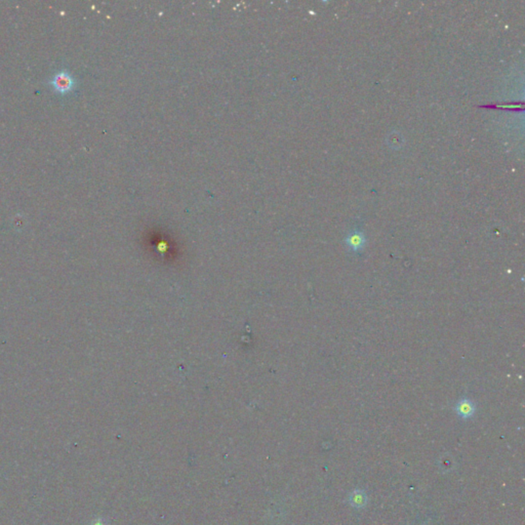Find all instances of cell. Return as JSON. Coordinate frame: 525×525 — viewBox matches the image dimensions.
Masks as SVG:
<instances>
[{
    "label": "cell",
    "mask_w": 525,
    "mask_h": 525,
    "mask_svg": "<svg viewBox=\"0 0 525 525\" xmlns=\"http://www.w3.org/2000/svg\"><path fill=\"white\" fill-rule=\"evenodd\" d=\"M50 85L54 88V90L57 93L65 95L73 89L75 85V80L67 71H61L54 76Z\"/></svg>",
    "instance_id": "obj_2"
},
{
    "label": "cell",
    "mask_w": 525,
    "mask_h": 525,
    "mask_svg": "<svg viewBox=\"0 0 525 525\" xmlns=\"http://www.w3.org/2000/svg\"><path fill=\"white\" fill-rule=\"evenodd\" d=\"M455 411L462 420H469L475 416L476 406L472 399L468 397H462L457 402Z\"/></svg>",
    "instance_id": "obj_3"
},
{
    "label": "cell",
    "mask_w": 525,
    "mask_h": 525,
    "mask_svg": "<svg viewBox=\"0 0 525 525\" xmlns=\"http://www.w3.org/2000/svg\"><path fill=\"white\" fill-rule=\"evenodd\" d=\"M345 244L352 253L360 255L366 247L367 237L359 228H355L347 234Z\"/></svg>",
    "instance_id": "obj_1"
},
{
    "label": "cell",
    "mask_w": 525,
    "mask_h": 525,
    "mask_svg": "<svg viewBox=\"0 0 525 525\" xmlns=\"http://www.w3.org/2000/svg\"><path fill=\"white\" fill-rule=\"evenodd\" d=\"M348 503L350 506L356 510H360L365 508L369 503L368 495L362 490L353 491L348 497Z\"/></svg>",
    "instance_id": "obj_4"
}]
</instances>
